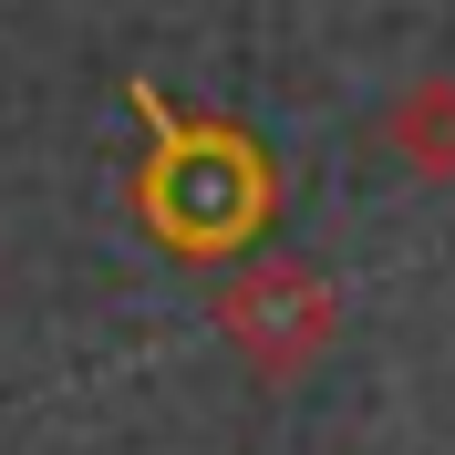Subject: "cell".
Here are the masks:
<instances>
[{
    "label": "cell",
    "mask_w": 455,
    "mask_h": 455,
    "mask_svg": "<svg viewBox=\"0 0 455 455\" xmlns=\"http://www.w3.org/2000/svg\"><path fill=\"white\" fill-rule=\"evenodd\" d=\"M135 114H145V166H135V218L156 249L197 259V269H228L249 259L280 218V166L249 124L228 114H197V104H166L156 84H135Z\"/></svg>",
    "instance_id": "cell-1"
},
{
    "label": "cell",
    "mask_w": 455,
    "mask_h": 455,
    "mask_svg": "<svg viewBox=\"0 0 455 455\" xmlns=\"http://www.w3.org/2000/svg\"><path fill=\"white\" fill-rule=\"evenodd\" d=\"M207 321H218V341L259 372V383H290V372L331 363V341H341L352 311H341V280L321 269V259L249 249V259H228V269H218Z\"/></svg>",
    "instance_id": "cell-2"
},
{
    "label": "cell",
    "mask_w": 455,
    "mask_h": 455,
    "mask_svg": "<svg viewBox=\"0 0 455 455\" xmlns=\"http://www.w3.org/2000/svg\"><path fill=\"white\" fill-rule=\"evenodd\" d=\"M383 145H394L414 176L445 187L455 176V73H414V84L383 93Z\"/></svg>",
    "instance_id": "cell-3"
}]
</instances>
